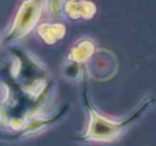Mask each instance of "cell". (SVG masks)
<instances>
[{"label":"cell","instance_id":"3","mask_svg":"<svg viewBox=\"0 0 156 146\" xmlns=\"http://www.w3.org/2000/svg\"><path fill=\"white\" fill-rule=\"evenodd\" d=\"M62 115H64V110H60L54 116H48V117L47 116H31L25 124L24 128L20 131V134L15 137H25L40 132L44 128L58 122Z\"/></svg>","mask_w":156,"mask_h":146},{"label":"cell","instance_id":"1","mask_svg":"<svg viewBox=\"0 0 156 146\" xmlns=\"http://www.w3.org/2000/svg\"><path fill=\"white\" fill-rule=\"evenodd\" d=\"M87 89L85 88L83 98L86 106L89 111V123L86 131L79 134L71 135V139L78 142H112L119 139L121 135L125 133V131L130 126L135 124L138 120H140L153 106L156 105V98L147 97L140 105L134 109L128 115L124 116L121 120H112L100 114L91 105L87 93Z\"/></svg>","mask_w":156,"mask_h":146},{"label":"cell","instance_id":"2","mask_svg":"<svg viewBox=\"0 0 156 146\" xmlns=\"http://www.w3.org/2000/svg\"><path fill=\"white\" fill-rule=\"evenodd\" d=\"M41 12V0H26L20 5L11 29L5 34V41L13 42L28 34L29 31L37 24Z\"/></svg>","mask_w":156,"mask_h":146},{"label":"cell","instance_id":"5","mask_svg":"<svg viewBox=\"0 0 156 146\" xmlns=\"http://www.w3.org/2000/svg\"><path fill=\"white\" fill-rule=\"evenodd\" d=\"M95 52V45L91 40H83L76 43V45L71 49L67 59L77 63H83L90 60Z\"/></svg>","mask_w":156,"mask_h":146},{"label":"cell","instance_id":"8","mask_svg":"<svg viewBox=\"0 0 156 146\" xmlns=\"http://www.w3.org/2000/svg\"><path fill=\"white\" fill-rule=\"evenodd\" d=\"M49 9L54 15H60L61 12V5L60 0H50L49 2Z\"/></svg>","mask_w":156,"mask_h":146},{"label":"cell","instance_id":"4","mask_svg":"<svg viewBox=\"0 0 156 146\" xmlns=\"http://www.w3.org/2000/svg\"><path fill=\"white\" fill-rule=\"evenodd\" d=\"M65 12L69 17L74 18H91L95 14L96 8L90 1L86 0H69L65 3Z\"/></svg>","mask_w":156,"mask_h":146},{"label":"cell","instance_id":"7","mask_svg":"<svg viewBox=\"0 0 156 146\" xmlns=\"http://www.w3.org/2000/svg\"><path fill=\"white\" fill-rule=\"evenodd\" d=\"M80 63L74 62V61L69 60V64L64 65L63 68V76L66 78L67 80L71 81H75L79 78L80 76Z\"/></svg>","mask_w":156,"mask_h":146},{"label":"cell","instance_id":"6","mask_svg":"<svg viewBox=\"0 0 156 146\" xmlns=\"http://www.w3.org/2000/svg\"><path fill=\"white\" fill-rule=\"evenodd\" d=\"M65 33V27L62 25H50L44 24L40 26L39 34L48 44L56 43L58 40H61Z\"/></svg>","mask_w":156,"mask_h":146}]
</instances>
